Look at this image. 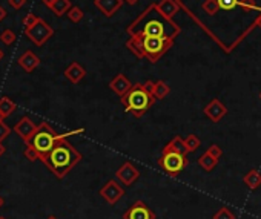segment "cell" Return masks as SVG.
Returning a JSON list of instances; mask_svg holds the SVG:
<instances>
[{
	"label": "cell",
	"instance_id": "obj_7",
	"mask_svg": "<svg viewBox=\"0 0 261 219\" xmlns=\"http://www.w3.org/2000/svg\"><path fill=\"white\" fill-rule=\"evenodd\" d=\"M25 35L28 37L36 46H43L54 35V30L43 19H38L33 26L25 30Z\"/></svg>",
	"mask_w": 261,
	"mask_h": 219
},
{
	"label": "cell",
	"instance_id": "obj_3",
	"mask_svg": "<svg viewBox=\"0 0 261 219\" xmlns=\"http://www.w3.org/2000/svg\"><path fill=\"white\" fill-rule=\"evenodd\" d=\"M155 101L154 95L146 91L143 83H135L131 91L120 98V103L125 106V111L132 114L135 118H142Z\"/></svg>",
	"mask_w": 261,
	"mask_h": 219
},
{
	"label": "cell",
	"instance_id": "obj_12",
	"mask_svg": "<svg viewBox=\"0 0 261 219\" xmlns=\"http://www.w3.org/2000/svg\"><path fill=\"white\" fill-rule=\"evenodd\" d=\"M180 8L182 5L178 3V0H160L158 3H155V11L158 12V16L169 22L174 20V16L180 11Z\"/></svg>",
	"mask_w": 261,
	"mask_h": 219
},
{
	"label": "cell",
	"instance_id": "obj_5",
	"mask_svg": "<svg viewBox=\"0 0 261 219\" xmlns=\"http://www.w3.org/2000/svg\"><path fill=\"white\" fill-rule=\"evenodd\" d=\"M182 32V28L178 26L174 20L169 22L166 19H149L145 22L143 28L135 31L134 34H140V35H158V37H177ZM131 34V35H134Z\"/></svg>",
	"mask_w": 261,
	"mask_h": 219
},
{
	"label": "cell",
	"instance_id": "obj_46",
	"mask_svg": "<svg viewBox=\"0 0 261 219\" xmlns=\"http://www.w3.org/2000/svg\"><path fill=\"white\" fill-rule=\"evenodd\" d=\"M260 100H261V92H260Z\"/></svg>",
	"mask_w": 261,
	"mask_h": 219
},
{
	"label": "cell",
	"instance_id": "obj_21",
	"mask_svg": "<svg viewBox=\"0 0 261 219\" xmlns=\"http://www.w3.org/2000/svg\"><path fill=\"white\" fill-rule=\"evenodd\" d=\"M197 162H198V166L204 170V172H212L215 167H217V164H218V159H215L212 155H209L208 152H204L198 159H197Z\"/></svg>",
	"mask_w": 261,
	"mask_h": 219
},
{
	"label": "cell",
	"instance_id": "obj_39",
	"mask_svg": "<svg viewBox=\"0 0 261 219\" xmlns=\"http://www.w3.org/2000/svg\"><path fill=\"white\" fill-rule=\"evenodd\" d=\"M255 25H257V28H260V30H261V14L255 19Z\"/></svg>",
	"mask_w": 261,
	"mask_h": 219
},
{
	"label": "cell",
	"instance_id": "obj_44",
	"mask_svg": "<svg viewBox=\"0 0 261 219\" xmlns=\"http://www.w3.org/2000/svg\"><path fill=\"white\" fill-rule=\"evenodd\" d=\"M3 118H5V117H3V115H2V112H0V121H2V120H3Z\"/></svg>",
	"mask_w": 261,
	"mask_h": 219
},
{
	"label": "cell",
	"instance_id": "obj_43",
	"mask_svg": "<svg viewBox=\"0 0 261 219\" xmlns=\"http://www.w3.org/2000/svg\"><path fill=\"white\" fill-rule=\"evenodd\" d=\"M46 219H57V218H56V216H48Z\"/></svg>",
	"mask_w": 261,
	"mask_h": 219
},
{
	"label": "cell",
	"instance_id": "obj_40",
	"mask_svg": "<svg viewBox=\"0 0 261 219\" xmlns=\"http://www.w3.org/2000/svg\"><path fill=\"white\" fill-rule=\"evenodd\" d=\"M5 154V147H3V144L2 143H0V156H2Z\"/></svg>",
	"mask_w": 261,
	"mask_h": 219
},
{
	"label": "cell",
	"instance_id": "obj_27",
	"mask_svg": "<svg viewBox=\"0 0 261 219\" xmlns=\"http://www.w3.org/2000/svg\"><path fill=\"white\" fill-rule=\"evenodd\" d=\"M16 40H17V35L12 30H5L2 34H0V42H2L3 45H6V46H11Z\"/></svg>",
	"mask_w": 261,
	"mask_h": 219
},
{
	"label": "cell",
	"instance_id": "obj_6",
	"mask_svg": "<svg viewBox=\"0 0 261 219\" xmlns=\"http://www.w3.org/2000/svg\"><path fill=\"white\" fill-rule=\"evenodd\" d=\"M189 164L187 155L186 154H178V152H166L161 154L160 159H158V166L161 167V170L175 178L180 175Z\"/></svg>",
	"mask_w": 261,
	"mask_h": 219
},
{
	"label": "cell",
	"instance_id": "obj_26",
	"mask_svg": "<svg viewBox=\"0 0 261 219\" xmlns=\"http://www.w3.org/2000/svg\"><path fill=\"white\" fill-rule=\"evenodd\" d=\"M66 16H68V19H70L73 23H80L81 20H83V17H85V12H83V9L78 8V6H73L70 11L66 12Z\"/></svg>",
	"mask_w": 261,
	"mask_h": 219
},
{
	"label": "cell",
	"instance_id": "obj_29",
	"mask_svg": "<svg viewBox=\"0 0 261 219\" xmlns=\"http://www.w3.org/2000/svg\"><path fill=\"white\" fill-rule=\"evenodd\" d=\"M217 2L220 5V9L223 11H233L240 5V0H217Z\"/></svg>",
	"mask_w": 261,
	"mask_h": 219
},
{
	"label": "cell",
	"instance_id": "obj_35",
	"mask_svg": "<svg viewBox=\"0 0 261 219\" xmlns=\"http://www.w3.org/2000/svg\"><path fill=\"white\" fill-rule=\"evenodd\" d=\"M154 83H155V81L146 80L143 85H145V88H146V91H148V92H150V94H152V89H154Z\"/></svg>",
	"mask_w": 261,
	"mask_h": 219
},
{
	"label": "cell",
	"instance_id": "obj_38",
	"mask_svg": "<svg viewBox=\"0 0 261 219\" xmlns=\"http://www.w3.org/2000/svg\"><path fill=\"white\" fill-rule=\"evenodd\" d=\"M42 3H43L45 6H48V8H51V5L54 3V0H42Z\"/></svg>",
	"mask_w": 261,
	"mask_h": 219
},
{
	"label": "cell",
	"instance_id": "obj_37",
	"mask_svg": "<svg viewBox=\"0 0 261 219\" xmlns=\"http://www.w3.org/2000/svg\"><path fill=\"white\" fill-rule=\"evenodd\" d=\"M123 2L128 3V5H137V3L140 2V0H123Z\"/></svg>",
	"mask_w": 261,
	"mask_h": 219
},
{
	"label": "cell",
	"instance_id": "obj_10",
	"mask_svg": "<svg viewBox=\"0 0 261 219\" xmlns=\"http://www.w3.org/2000/svg\"><path fill=\"white\" fill-rule=\"evenodd\" d=\"M123 219H157L155 212L145 201H137L123 213Z\"/></svg>",
	"mask_w": 261,
	"mask_h": 219
},
{
	"label": "cell",
	"instance_id": "obj_32",
	"mask_svg": "<svg viewBox=\"0 0 261 219\" xmlns=\"http://www.w3.org/2000/svg\"><path fill=\"white\" fill-rule=\"evenodd\" d=\"M38 19H40V17H37L36 14H33V12H30V14H26V16L23 17V20H22V23L25 25V30H26V28H30V26H33Z\"/></svg>",
	"mask_w": 261,
	"mask_h": 219
},
{
	"label": "cell",
	"instance_id": "obj_25",
	"mask_svg": "<svg viewBox=\"0 0 261 219\" xmlns=\"http://www.w3.org/2000/svg\"><path fill=\"white\" fill-rule=\"evenodd\" d=\"M201 9H203V12H206L208 16L214 17V16H217V12L220 11V5H218L217 0H203Z\"/></svg>",
	"mask_w": 261,
	"mask_h": 219
},
{
	"label": "cell",
	"instance_id": "obj_17",
	"mask_svg": "<svg viewBox=\"0 0 261 219\" xmlns=\"http://www.w3.org/2000/svg\"><path fill=\"white\" fill-rule=\"evenodd\" d=\"M38 64H40V59L33 51H25L19 59V66L26 72H33L36 67H38Z\"/></svg>",
	"mask_w": 261,
	"mask_h": 219
},
{
	"label": "cell",
	"instance_id": "obj_20",
	"mask_svg": "<svg viewBox=\"0 0 261 219\" xmlns=\"http://www.w3.org/2000/svg\"><path fill=\"white\" fill-rule=\"evenodd\" d=\"M169 94H171V88H169V85L166 83V81H163V80L155 81V83H154V89H152V95H154L155 100L166 98Z\"/></svg>",
	"mask_w": 261,
	"mask_h": 219
},
{
	"label": "cell",
	"instance_id": "obj_36",
	"mask_svg": "<svg viewBox=\"0 0 261 219\" xmlns=\"http://www.w3.org/2000/svg\"><path fill=\"white\" fill-rule=\"evenodd\" d=\"M6 14H8V12H6V9H5L2 5H0V22H2V20H5Z\"/></svg>",
	"mask_w": 261,
	"mask_h": 219
},
{
	"label": "cell",
	"instance_id": "obj_15",
	"mask_svg": "<svg viewBox=\"0 0 261 219\" xmlns=\"http://www.w3.org/2000/svg\"><path fill=\"white\" fill-rule=\"evenodd\" d=\"M123 0H94V6L97 8L105 17H112L121 8Z\"/></svg>",
	"mask_w": 261,
	"mask_h": 219
},
{
	"label": "cell",
	"instance_id": "obj_31",
	"mask_svg": "<svg viewBox=\"0 0 261 219\" xmlns=\"http://www.w3.org/2000/svg\"><path fill=\"white\" fill-rule=\"evenodd\" d=\"M25 156H26V159L31 161V162L40 159V155L36 152V150H34L33 147H30V146H26V149H25Z\"/></svg>",
	"mask_w": 261,
	"mask_h": 219
},
{
	"label": "cell",
	"instance_id": "obj_9",
	"mask_svg": "<svg viewBox=\"0 0 261 219\" xmlns=\"http://www.w3.org/2000/svg\"><path fill=\"white\" fill-rule=\"evenodd\" d=\"M140 178V172L139 169H137L132 162L126 161V162H123L121 166L117 169L115 172V180L123 184L125 187H131L137 183V180Z\"/></svg>",
	"mask_w": 261,
	"mask_h": 219
},
{
	"label": "cell",
	"instance_id": "obj_23",
	"mask_svg": "<svg viewBox=\"0 0 261 219\" xmlns=\"http://www.w3.org/2000/svg\"><path fill=\"white\" fill-rule=\"evenodd\" d=\"M16 103L12 101L11 98H8V97H2L0 98V112H2V115L3 117H9L12 112L16 111Z\"/></svg>",
	"mask_w": 261,
	"mask_h": 219
},
{
	"label": "cell",
	"instance_id": "obj_4",
	"mask_svg": "<svg viewBox=\"0 0 261 219\" xmlns=\"http://www.w3.org/2000/svg\"><path fill=\"white\" fill-rule=\"evenodd\" d=\"M59 138H60V133H56V130H54L48 123H40L34 135L26 141V146L33 147L40 155V159H42L54 147V144H56Z\"/></svg>",
	"mask_w": 261,
	"mask_h": 219
},
{
	"label": "cell",
	"instance_id": "obj_34",
	"mask_svg": "<svg viewBox=\"0 0 261 219\" xmlns=\"http://www.w3.org/2000/svg\"><path fill=\"white\" fill-rule=\"evenodd\" d=\"M8 3L14 9H20L26 5V0H8Z\"/></svg>",
	"mask_w": 261,
	"mask_h": 219
},
{
	"label": "cell",
	"instance_id": "obj_22",
	"mask_svg": "<svg viewBox=\"0 0 261 219\" xmlns=\"http://www.w3.org/2000/svg\"><path fill=\"white\" fill-rule=\"evenodd\" d=\"M73 8L71 0H54V3L51 5V11L56 14L57 17H62L63 14H66L68 11Z\"/></svg>",
	"mask_w": 261,
	"mask_h": 219
},
{
	"label": "cell",
	"instance_id": "obj_8",
	"mask_svg": "<svg viewBox=\"0 0 261 219\" xmlns=\"http://www.w3.org/2000/svg\"><path fill=\"white\" fill-rule=\"evenodd\" d=\"M100 196L111 205H115L123 196H125V187H123L117 180H109L102 188H100Z\"/></svg>",
	"mask_w": 261,
	"mask_h": 219
},
{
	"label": "cell",
	"instance_id": "obj_19",
	"mask_svg": "<svg viewBox=\"0 0 261 219\" xmlns=\"http://www.w3.org/2000/svg\"><path fill=\"white\" fill-rule=\"evenodd\" d=\"M243 183L247 188L257 190L261 187V173L257 169H252L243 176Z\"/></svg>",
	"mask_w": 261,
	"mask_h": 219
},
{
	"label": "cell",
	"instance_id": "obj_30",
	"mask_svg": "<svg viewBox=\"0 0 261 219\" xmlns=\"http://www.w3.org/2000/svg\"><path fill=\"white\" fill-rule=\"evenodd\" d=\"M206 152H208L209 155H212L215 159H220V158L223 156V149L220 147L218 144H211L208 149H206Z\"/></svg>",
	"mask_w": 261,
	"mask_h": 219
},
{
	"label": "cell",
	"instance_id": "obj_11",
	"mask_svg": "<svg viewBox=\"0 0 261 219\" xmlns=\"http://www.w3.org/2000/svg\"><path fill=\"white\" fill-rule=\"evenodd\" d=\"M203 114L206 115V118L211 120L212 123H218V121H222L227 115V107L218 98H214V100H211L208 104L204 106Z\"/></svg>",
	"mask_w": 261,
	"mask_h": 219
},
{
	"label": "cell",
	"instance_id": "obj_28",
	"mask_svg": "<svg viewBox=\"0 0 261 219\" xmlns=\"http://www.w3.org/2000/svg\"><path fill=\"white\" fill-rule=\"evenodd\" d=\"M212 219H237V216H235V213H233L230 209L222 207V209H218V210L214 213Z\"/></svg>",
	"mask_w": 261,
	"mask_h": 219
},
{
	"label": "cell",
	"instance_id": "obj_24",
	"mask_svg": "<svg viewBox=\"0 0 261 219\" xmlns=\"http://www.w3.org/2000/svg\"><path fill=\"white\" fill-rule=\"evenodd\" d=\"M185 146H186L187 154H194V152H197V150L200 149L201 141H200V138H198L197 135L190 133V135H187V136H186V140H185Z\"/></svg>",
	"mask_w": 261,
	"mask_h": 219
},
{
	"label": "cell",
	"instance_id": "obj_18",
	"mask_svg": "<svg viewBox=\"0 0 261 219\" xmlns=\"http://www.w3.org/2000/svg\"><path fill=\"white\" fill-rule=\"evenodd\" d=\"M166 152H178V154H186L187 155V150L185 146V140L182 138L180 135L174 136V138L163 147L161 154H166Z\"/></svg>",
	"mask_w": 261,
	"mask_h": 219
},
{
	"label": "cell",
	"instance_id": "obj_2",
	"mask_svg": "<svg viewBox=\"0 0 261 219\" xmlns=\"http://www.w3.org/2000/svg\"><path fill=\"white\" fill-rule=\"evenodd\" d=\"M175 42V37L140 35L134 34L126 42V48L137 59H148L150 63H157Z\"/></svg>",
	"mask_w": 261,
	"mask_h": 219
},
{
	"label": "cell",
	"instance_id": "obj_41",
	"mask_svg": "<svg viewBox=\"0 0 261 219\" xmlns=\"http://www.w3.org/2000/svg\"><path fill=\"white\" fill-rule=\"evenodd\" d=\"M2 59H3V51L0 49V60H2Z\"/></svg>",
	"mask_w": 261,
	"mask_h": 219
},
{
	"label": "cell",
	"instance_id": "obj_14",
	"mask_svg": "<svg viewBox=\"0 0 261 219\" xmlns=\"http://www.w3.org/2000/svg\"><path fill=\"white\" fill-rule=\"evenodd\" d=\"M132 86L134 85L131 83V80L125 74H117L111 81H109V89H111L112 92H115L120 98L123 97V95H126L131 91Z\"/></svg>",
	"mask_w": 261,
	"mask_h": 219
},
{
	"label": "cell",
	"instance_id": "obj_42",
	"mask_svg": "<svg viewBox=\"0 0 261 219\" xmlns=\"http://www.w3.org/2000/svg\"><path fill=\"white\" fill-rule=\"evenodd\" d=\"M3 205V199H2V196H0V207Z\"/></svg>",
	"mask_w": 261,
	"mask_h": 219
},
{
	"label": "cell",
	"instance_id": "obj_33",
	"mask_svg": "<svg viewBox=\"0 0 261 219\" xmlns=\"http://www.w3.org/2000/svg\"><path fill=\"white\" fill-rule=\"evenodd\" d=\"M9 133H11L9 126L6 125V123H3V120H2V121H0V143H2Z\"/></svg>",
	"mask_w": 261,
	"mask_h": 219
},
{
	"label": "cell",
	"instance_id": "obj_16",
	"mask_svg": "<svg viewBox=\"0 0 261 219\" xmlns=\"http://www.w3.org/2000/svg\"><path fill=\"white\" fill-rule=\"evenodd\" d=\"M65 77L66 80H70L73 85H78L81 80L86 77V69L80 63L73 62L70 66L65 69Z\"/></svg>",
	"mask_w": 261,
	"mask_h": 219
},
{
	"label": "cell",
	"instance_id": "obj_13",
	"mask_svg": "<svg viewBox=\"0 0 261 219\" xmlns=\"http://www.w3.org/2000/svg\"><path fill=\"white\" fill-rule=\"evenodd\" d=\"M12 130H14L20 136V138L26 143L34 135V132L37 130V125H36V123L31 118L23 117V118H20L16 123V126H14V129H12Z\"/></svg>",
	"mask_w": 261,
	"mask_h": 219
},
{
	"label": "cell",
	"instance_id": "obj_45",
	"mask_svg": "<svg viewBox=\"0 0 261 219\" xmlns=\"http://www.w3.org/2000/svg\"><path fill=\"white\" fill-rule=\"evenodd\" d=\"M0 219H6V218H3V216H0Z\"/></svg>",
	"mask_w": 261,
	"mask_h": 219
},
{
	"label": "cell",
	"instance_id": "obj_1",
	"mask_svg": "<svg viewBox=\"0 0 261 219\" xmlns=\"http://www.w3.org/2000/svg\"><path fill=\"white\" fill-rule=\"evenodd\" d=\"M81 133H85L83 127L66 132V133H60V138L56 141L54 147L40 159L52 172V175L59 178V180H63V178L81 161V154L68 141V136L81 135Z\"/></svg>",
	"mask_w": 261,
	"mask_h": 219
}]
</instances>
